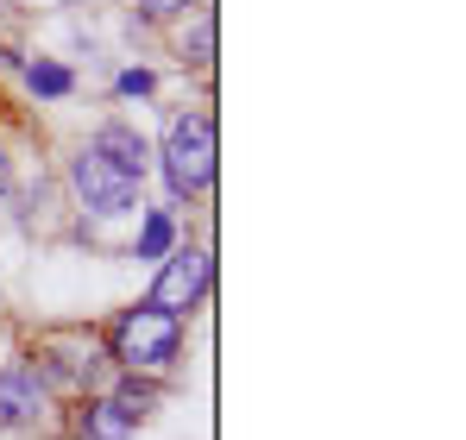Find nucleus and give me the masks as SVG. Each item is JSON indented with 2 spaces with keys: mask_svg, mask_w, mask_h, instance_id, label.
<instances>
[{
  "mask_svg": "<svg viewBox=\"0 0 466 440\" xmlns=\"http://www.w3.org/2000/svg\"><path fill=\"white\" fill-rule=\"evenodd\" d=\"M202 295H208V252H202V245L170 252L164 271H157V284H152V308H164V315L183 321V308H196Z\"/></svg>",
  "mask_w": 466,
  "mask_h": 440,
  "instance_id": "3",
  "label": "nucleus"
},
{
  "mask_svg": "<svg viewBox=\"0 0 466 440\" xmlns=\"http://www.w3.org/2000/svg\"><path fill=\"white\" fill-rule=\"evenodd\" d=\"M157 82H152V70H127L120 75V95H152Z\"/></svg>",
  "mask_w": 466,
  "mask_h": 440,
  "instance_id": "12",
  "label": "nucleus"
},
{
  "mask_svg": "<svg viewBox=\"0 0 466 440\" xmlns=\"http://www.w3.org/2000/svg\"><path fill=\"white\" fill-rule=\"evenodd\" d=\"M164 176L177 195H202L215 183V120L208 114H177L164 133Z\"/></svg>",
  "mask_w": 466,
  "mask_h": 440,
  "instance_id": "2",
  "label": "nucleus"
},
{
  "mask_svg": "<svg viewBox=\"0 0 466 440\" xmlns=\"http://www.w3.org/2000/svg\"><path fill=\"white\" fill-rule=\"evenodd\" d=\"M107 346H114V359L127 371H164L177 359V346H183V321L164 315V308H152V302H139V308H127V315L114 321Z\"/></svg>",
  "mask_w": 466,
  "mask_h": 440,
  "instance_id": "1",
  "label": "nucleus"
},
{
  "mask_svg": "<svg viewBox=\"0 0 466 440\" xmlns=\"http://www.w3.org/2000/svg\"><path fill=\"white\" fill-rule=\"evenodd\" d=\"M114 409H120L127 422L152 415V409H157V384H146L139 371H133V377H120V390H114Z\"/></svg>",
  "mask_w": 466,
  "mask_h": 440,
  "instance_id": "8",
  "label": "nucleus"
},
{
  "mask_svg": "<svg viewBox=\"0 0 466 440\" xmlns=\"http://www.w3.org/2000/svg\"><path fill=\"white\" fill-rule=\"evenodd\" d=\"M139 6H146V19H170V13H183L189 0H139Z\"/></svg>",
  "mask_w": 466,
  "mask_h": 440,
  "instance_id": "13",
  "label": "nucleus"
},
{
  "mask_svg": "<svg viewBox=\"0 0 466 440\" xmlns=\"http://www.w3.org/2000/svg\"><path fill=\"white\" fill-rule=\"evenodd\" d=\"M25 82H32V88H38V95H51V101H57V95H70V88H76V75L64 70V64H25Z\"/></svg>",
  "mask_w": 466,
  "mask_h": 440,
  "instance_id": "10",
  "label": "nucleus"
},
{
  "mask_svg": "<svg viewBox=\"0 0 466 440\" xmlns=\"http://www.w3.org/2000/svg\"><path fill=\"white\" fill-rule=\"evenodd\" d=\"M170 239H177L170 215H146V226H139V245H133V258H164V252H170Z\"/></svg>",
  "mask_w": 466,
  "mask_h": 440,
  "instance_id": "9",
  "label": "nucleus"
},
{
  "mask_svg": "<svg viewBox=\"0 0 466 440\" xmlns=\"http://www.w3.org/2000/svg\"><path fill=\"white\" fill-rule=\"evenodd\" d=\"M6 183H13V170H6V157H0V195H6Z\"/></svg>",
  "mask_w": 466,
  "mask_h": 440,
  "instance_id": "14",
  "label": "nucleus"
},
{
  "mask_svg": "<svg viewBox=\"0 0 466 440\" xmlns=\"http://www.w3.org/2000/svg\"><path fill=\"white\" fill-rule=\"evenodd\" d=\"M183 51H189V57H196V64H208V57H215V19H208V13H202V19H196V38H189V45H183Z\"/></svg>",
  "mask_w": 466,
  "mask_h": 440,
  "instance_id": "11",
  "label": "nucleus"
},
{
  "mask_svg": "<svg viewBox=\"0 0 466 440\" xmlns=\"http://www.w3.org/2000/svg\"><path fill=\"white\" fill-rule=\"evenodd\" d=\"M45 403H51V390L38 384L32 365H6L0 371V428H32V422L45 415Z\"/></svg>",
  "mask_w": 466,
  "mask_h": 440,
  "instance_id": "5",
  "label": "nucleus"
},
{
  "mask_svg": "<svg viewBox=\"0 0 466 440\" xmlns=\"http://www.w3.org/2000/svg\"><path fill=\"white\" fill-rule=\"evenodd\" d=\"M76 428H82V440H133V422L114 409V396H88Z\"/></svg>",
  "mask_w": 466,
  "mask_h": 440,
  "instance_id": "7",
  "label": "nucleus"
},
{
  "mask_svg": "<svg viewBox=\"0 0 466 440\" xmlns=\"http://www.w3.org/2000/svg\"><path fill=\"white\" fill-rule=\"evenodd\" d=\"M70 176H76V195L95 208V215H127V208L139 202V183H133V176H120V170H114L107 157H95V151H82Z\"/></svg>",
  "mask_w": 466,
  "mask_h": 440,
  "instance_id": "4",
  "label": "nucleus"
},
{
  "mask_svg": "<svg viewBox=\"0 0 466 440\" xmlns=\"http://www.w3.org/2000/svg\"><path fill=\"white\" fill-rule=\"evenodd\" d=\"M88 151H95V157H107V164H114L120 176H133V183H139V176H146V164H152V145H146L133 126H120V120H107V126L95 133V145H88Z\"/></svg>",
  "mask_w": 466,
  "mask_h": 440,
  "instance_id": "6",
  "label": "nucleus"
}]
</instances>
